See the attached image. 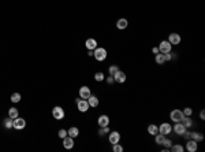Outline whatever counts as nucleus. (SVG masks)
<instances>
[{
	"label": "nucleus",
	"instance_id": "4be33fe9",
	"mask_svg": "<svg viewBox=\"0 0 205 152\" xmlns=\"http://www.w3.org/2000/svg\"><path fill=\"white\" fill-rule=\"evenodd\" d=\"M8 116L11 118V119H15L16 116H19V111H18V108L15 107H11L8 110Z\"/></svg>",
	"mask_w": 205,
	"mask_h": 152
},
{
	"label": "nucleus",
	"instance_id": "423d86ee",
	"mask_svg": "<svg viewBox=\"0 0 205 152\" xmlns=\"http://www.w3.org/2000/svg\"><path fill=\"white\" fill-rule=\"evenodd\" d=\"M186 130H187V129H186V126L182 123V122H175L172 126V132H175V134H178V136H182Z\"/></svg>",
	"mask_w": 205,
	"mask_h": 152
},
{
	"label": "nucleus",
	"instance_id": "ddd939ff",
	"mask_svg": "<svg viewBox=\"0 0 205 152\" xmlns=\"http://www.w3.org/2000/svg\"><path fill=\"white\" fill-rule=\"evenodd\" d=\"M112 77H114L115 82H118V84H123V82H126V74H125L123 71H120V70H118V71L115 73Z\"/></svg>",
	"mask_w": 205,
	"mask_h": 152
},
{
	"label": "nucleus",
	"instance_id": "f8f14e48",
	"mask_svg": "<svg viewBox=\"0 0 205 152\" xmlns=\"http://www.w3.org/2000/svg\"><path fill=\"white\" fill-rule=\"evenodd\" d=\"M108 141L110 144H116V143H120V133L119 132H111L110 136H108Z\"/></svg>",
	"mask_w": 205,
	"mask_h": 152
},
{
	"label": "nucleus",
	"instance_id": "f03ea898",
	"mask_svg": "<svg viewBox=\"0 0 205 152\" xmlns=\"http://www.w3.org/2000/svg\"><path fill=\"white\" fill-rule=\"evenodd\" d=\"M12 128L16 129V130H23L26 128V121L23 118H19L16 116L15 119H12Z\"/></svg>",
	"mask_w": 205,
	"mask_h": 152
},
{
	"label": "nucleus",
	"instance_id": "a878e982",
	"mask_svg": "<svg viewBox=\"0 0 205 152\" xmlns=\"http://www.w3.org/2000/svg\"><path fill=\"white\" fill-rule=\"evenodd\" d=\"M170 151H172V152H183V151H185V147L181 145V144H172V145H171V148H170Z\"/></svg>",
	"mask_w": 205,
	"mask_h": 152
},
{
	"label": "nucleus",
	"instance_id": "5701e85b",
	"mask_svg": "<svg viewBox=\"0 0 205 152\" xmlns=\"http://www.w3.org/2000/svg\"><path fill=\"white\" fill-rule=\"evenodd\" d=\"M181 122L186 126V129H189V128H191V126H193V121H191V118H190V116H183Z\"/></svg>",
	"mask_w": 205,
	"mask_h": 152
},
{
	"label": "nucleus",
	"instance_id": "1a4fd4ad",
	"mask_svg": "<svg viewBox=\"0 0 205 152\" xmlns=\"http://www.w3.org/2000/svg\"><path fill=\"white\" fill-rule=\"evenodd\" d=\"M181 36L178 34V33H170V36H168V43H170L171 45H179L181 44Z\"/></svg>",
	"mask_w": 205,
	"mask_h": 152
},
{
	"label": "nucleus",
	"instance_id": "b1692460",
	"mask_svg": "<svg viewBox=\"0 0 205 152\" xmlns=\"http://www.w3.org/2000/svg\"><path fill=\"white\" fill-rule=\"evenodd\" d=\"M154 62L157 64H164L166 63V59H164V55H163L162 52H159V54H156V56H154Z\"/></svg>",
	"mask_w": 205,
	"mask_h": 152
},
{
	"label": "nucleus",
	"instance_id": "bb28decb",
	"mask_svg": "<svg viewBox=\"0 0 205 152\" xmlns=\"http://www.w3.org/2000/svg\"><path fill=\"white\" fill-rule=\"evenodd\" d=\"M21 99H22V96H21V93L15 92V93H12L11 97H10V100L12 101V103H19Z\"/></svg>",
	"mask_w": 205,
	"mask_h": 152
},
{
	"label": "nucleus",
	"instance_id": "4468645a",
	"mask_svg": "<svg viewBox=\"0 0 205 152\" xmlns=\"http://www.w3.org/2000/svg\"><path fill=\"white\" fill-rule=\"evenodd\" d=\"M97 123H99L100 128L110 126V116H108V115H100L99 119H97Z\"/></svg>",
	"mask_w": 205,
	"mask_h": 152
},
{
	"label": "nucleus",
	"instance_id": "0eeeda50",
	"mask_svg": "<svg viewBox=\"0 0 205 152\" xmlns=\"http://www.w3.org/2000/svg\"><path fill=\"white\" fill-rule=\"evenodd\" d=\"M171 132H172V126H171V123H168V122L162 123L160 126H159V133H162V134H164V136H168Z\"/></svg>",
	"mask_w": 205,
	"mask_h": 152
},
{
	"label": "nucleus",
	"instance_id": "20e7f679",
	"mask_svg": "<svg viewBox=\"0 0 205 152\" xmlns=\"http://www.w3.org/2000/svg\"><path fill=\"white\" fill-rule=\"evenodd\" d=\"M52 115H53L55 119L60 121V119H63L64 116H66V112H64V110L62 107L56 106V107H53V110H52Z\"/></svg>",
	"mask_w": 205,
	"mask_h": 152
},
{
	"label": "nucleus",
	"instance_id": "7ed1b4c3",
	"mask_svg": "<svg viewBox=\"0 0 205 152\" xmlns=\"http://www.w3.org/2000/svg\"><path fill=\"white\" fill-rule=\"evenodd\" d=\"M183 116H185V115H183V112H182L181 110H177V108L170 112V119L174 123H175V122H181Z\"/></svg>",
	"mask_w": 205,
	"mask_h": 152
},
{
	"label": "nucleus",
	"instance_id": "58836bf2",
	"mask_svg": "<svg viewBox=\"0 0 205 152\" xmlns=\"http://www.w3.org/2000/svg\"><path fill=\"white\" fill-rule=\"evenodd\" d=\"M200 118H201L202 121L205 119V110H201V112H200Z\"/></svg>",
	"mask_w": 205,
	"mask_h": 152
},
{
	"label": "nucleus",
	"instance_id": "412c9836",
	"mask_svg": "<svg viewBox=\"0 0 205 152\" xmlns=\"http://www.w3.org/2000/svg\"><path fill=\"white\" fill-rule=\"evenodd\" d=\"M78 134H79V130H78V128H75V126H73V128H70L67 130V136L73 137V138L78 137Z\"/></svg>",
	"mask_w": 205,
	"mask_h": 152
},
{
	"label": "nucleus",
	"instance_id": "c9c22d12",
	"mask_svg": "<svg viewBox=\"0 0 205 152\" xmlns=\"http://www.w3.org/2000/svg\"><path fill=\"white\" fill-rule=\"evenodd\" d=\"M104 80L107 81V84H114V82H115V80H114V77H112V76L107 77V78H104Z\"/></svg>",
	"mask_w": 205,
	"mask_h": 152
},
{
	"label": "nucleus",
	"instance_id": "2f4dec72",
	"mask_svg": "<svg viewBox=\"0 0 205 152\" xmlns=\"http://www.w3.org/2000/svg\"><path fill=\"white\" fill-rule=\"evenodd\" d=\"M112 151L114 152H123V147L120 145V143H116V144L112 145Z\"/></svg>",
	"mask_w": 205,
	"mask_h": 152
},
{
	"label": "nucleus",
	"instance_id": "9d476101",
	"mask_svg": "<svg viewBox=\"0 0 205 152\" xmlns=\"http://www.w3.org/2000/svg\"><path fill=\"white\" fill-rule=\"evenodd\" d=\"M171 48H172V45H171L167 40H163L162 43L159 44V51L162 52V54H167V52H171Z\"/></svg>",
	"mask_w": 205,
	"mask_h": 152
},
{
	"label": "nucleus",
	"instance_id": "6ab92c4d",
	"mask_svg": "<svg viewBox=\"0 0 205 152\" xmlns=\"http://www.w3.org/2000/svg\"><path fill=\"white\" fill-rule=\"evenodd\" d=\"M148 133H149L150 136H156V134L159 133V126L157 125H154V123L149 125V126H148Z\"/></svg>",
	"mask_w": 205,
	"mask_h": 152
},
{
	"label": "nucleus",
	"instance_id": "6e6552de",
	"mask_svg": "<svg viewBox=\"0 0 205 152\" xmlns=\"http://www.w3.org/2000/svg\"><path fill=\"white\" fill-rule=\"evenodd\" d=\"M185 149L187 152H197L198 143H197V141H194V140H191V138H189V140H187V143H186V148Z\"/></svg>",
	"mask_w": 205,
	"mask_h": 152
},
{
	"label": "nucleus",
	"instance_id": "f257e3e1",
	"mask_svg": "<svg viewBox=\"0 0 205 152\" xmlns=\"http://www.w3.org/2000/svg\"><path fill=\"white\" fill-rule=\"evenodd\" d=\"M93 56H95V59L97 62H103L107 58V49L101 48V47H97V48L93 49Z\"/></svg>",
	"mask_w": 205,
	"mask_h": 152
},
{
	"label": "nucleus",
	"instance_id": "9b49d317",
	"mask_svg": "<svg viewBox=\"0 0 205 152\" xmlns=\"http://www.w3.org/2000/svg\"><path fill=\"white\" fill-rule=\"evenodd\" d=\"M90 95H92V91L89 86H81L79 88V97L81 99H86L88 100L90 97Z\"/></svg>",
	"mask_w": 205,
	"mask_h": 152
},
{
	"label": "nucleus",
	"instance_id": "c756f323",
	"mask_svg": "<svg viewBox=\"0 0 205 152\" xmlns=\"http://www.w3.org/2000/svg\"><path fill=\"white\" fill-rule=\"evenodd\" d=\"M118 70H119V67L116 66V64H112V66H110V67H108V73H110V76H114V74L118 71Z\"/></svg>",
	"mask_w": 205,
	"mask_h": 152
},
{
	"label": "nucleus",
	"instance_id": "f704fd0d",
	"mask_svg": "<svg viewBox=\"0 0 205 152\" xmlns=\"http://www.w3.org/2000/svg\"><path fill=\"white\" fill-rule=\"evenodd\" d=\"M66 136H67V130H66V129H60L59 130V137L60 138H64Z\"/></svg>",
	"mask_w": 205,
	"mask_h": 152
},
{
	"label": "nucleus",
	"instance_id": "4c0bfd02",
	"mask_svg": "<svg viewBox=\"0 0 205 152\" xmlns=\"http://www.w3.org/2000/svg\"><path fill=\"white\" fill-rule=\"evenodd\" d=\"M159 47H153V48H152V54H154V55H156V54H159Z\"/></svg>",
	"mask_w": 205,
	"mask_h": 152
},
{
	"label": "nucleus",
	"instance_id": "a211bd4d",
	"mask_svg": "<svg viewBox=\"0 0 205 152\" xmlns=\"http://www.w3.org/2000/svg\"><path fill=\"white\" fill-rule=\"evenodd\" d=\"M190 138L194 141H197V143H200V141L204 140V134L200 132H193V133H190Z\"/></svg>",
	"mask_w": 205,
	"mask_h": 152
},
{
	"label": "nucleus",
	"instance_id": "72a5a7b5",
	"mask_svg": "<svg viewBox=\"0 0 205 152\" xmlns=\"http://www.w3.org/2000/svg\"><path fill=\"white\" fill-rule=\"evenodd\" d=\"M182 112H183V115H185V116H191V114H193V110H191L190 107H186Z\"/></svg>",
	"mask_w": 205,
	"mask_h": 152
},
{
	"label": "nucleus",
	"instance_id": "e433bc0d",
	"mask_svg": "<svg viewBox=\"0 0 205 152\" xmlns=\"http://www.w3.org/2000/svg\"><path fill=\"white\" fill-rule=\"evenodd\" d=\"M182 137H183V138H186V140H189V138H190V132H187V130H186V132L182 134Z\"/></svg>",
	"mask_w": 205,
	"mask_h": 152
},
{
	"label": "nucleus",
	"instance_id": "393cba45",
	"mask_svg": "<svg viewBox=\"0 0 205 152\" xmlns=\"http://www.w3.org/2000/svg\"><path fill=\"white\" fill-rule=\"evenodd\" d=\"M164 138H166V136L164 134H162V133H157L156 136H154V143L157 145H163V141H164Z\"/></svg>",
	"mask_w": 205,
	"mask_h": 152
},
{
	"label": "nucleus",
	"instance_id": "7c9ffc66",
	"mask_svg": "<svg viewBox=\"0 0 205 152\" xmlns=\"http://www.w3.org/2000/svg\"><path fill=\"white\" fill-rule=\"evenodd\" d=\"M107 133H110V126H104V128H100L99 136H105Z\"/></svg>",
	"mask_w": 205,
	"mask_h": 152
},
{
	"label": "nucleus",
	"instance_id": "f3484780",
	"mask_svg": "<svg viewBox=\"0 0 205 152\" xmlns=\"http://www.w3.org/2000/svg\"><path fill=\"white\" fill-rule=\"evenodd\" d=\"M127 26H129V22H127L126 18H119V19L116 21V28H118L119 30H123V29H126Z\"/></svg>",
	"mask_w": 205,
	"mask_h": 152
},
{
	"label": "nucleus",
	"instance_id": "dca6fc26",
	"mask_svg": "<svg viewBox=\"0 0 205 152\" xmlns=\"http://www.w3.org/2000/svg\"><path fill=\"white\" fill-rule=\"evenodd\" d=\"M85 47L88 48V51H93L95 48H97V41L95 39H88L85 41Z\"/></svg>",
	"mask_w": 205,
	"mask_h": 152
},
{
	"label": "nucleus",
	"instance_id": "aec40b11",
	"mask_svg": "<svg viewBox=\"0 0 205 152\" xmlns=\"http://www.w3.org/2000/svg\"><path fill=\"white\" fill-rule=\"evenodd\" d=\"M88 103H89V106L90 107H97L99 106V97H96V96H93V95H90V97L88 99Z\"/></svg>",
	"mask_w": 205,
	"mask_h": 152
},
{
	"label": "nucleus",
	"instance_id": "2eb2a0df",
	"mask_svg": "<svg viewBox=\"0 0 205 152\" xmlns=\"http://www.w3.org/2000/svg\"><path fill=\"white\" fill-rule=\"evenodd\" d=\"M63 147L66 149H71L73 147H74V138L70 136H66L63 138Z\"/></svg>",
	"mask_w": 205,
	"mask_h": 152
},
{
	"label": "nucleus",
	"instance_id": "c85d7f7f",
	"mask_svg": "<svg viewBox=\"0 0 205 152\" xmlns=\"http://www.w3.org/2000/svg\"><path fill=\"white\" fill-rule=\"evenodd\" d=\"M104 78H105V77H104V73H101V71H97L95 74V80L97 81V82H101V81H104Z\"/></svg>",
	"mask_w": 205,
	"mask_h": 152
},
{
	"label": "nucleus",
	"instance_id": "39448f33",
	"mask_svg": "<svg viewBox=\"0 0 205 152\" xmlns=\"http://www.w3.org/2000/svg\"><path fill=\"white\" fill-rule=\"evenodd\" d=\"M75 103H77V107H78V110L81 112H86L90 108V106H89L86 99H78V100H75Z\"/></svg>",
	"mask_w": 205,
	"mask_h": 152
},
{
	"label": "nucleus",
	"instance_id": "473e14b6",
	"mask_svg": "<svg viewBox=\"0 0 205 152\" xmlns=\"http://www.w3.org/2000/svg\"><path fill=\"white\" fill-rule=\"evenodd\" d=\"M163 145H164V148H167V149H170L171 148V145H172V141L170 140V138H164V141H163Z\"/></svg>",
	"mask_w": 205,
	"mask_h": 152
},
{
	"label": "nucleus",
	"instance_id": "cd10ccee",
	"mask_svg": "<svg viewBox=\"0 0 205 152\" xmlns=\"http://www.w3.org/2000/svg\"><path fill=\"white\" fill-rule=\"evenodd\" d=\"M3 125H4V128L6 129H11L12 128V119L8 116V118H6V119L3 121Z\"/></svg>",
	"mask_w": 205,
	"mask_h": 152
}]
</instances>
